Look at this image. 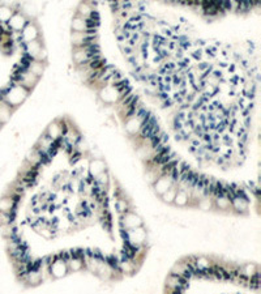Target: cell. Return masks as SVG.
<instances>
[{
	"label": "cell",
	"instance_id": "ba28073f",
	"mask_svg": "<svg viewBox=\"0 0 261 294\" xmlns=\"http://www.w3.org/2000/svg\"><path fill=\"white\" fill-rule=\"evenodd\" d=\"M36 80H37L36 75H33L31 72H27V74H25L24 77H22V83L26 84L27 86H30L31 84L36 83Z\"/></svg>",
	"mask_w": 261,
	"mask_h": 294
},
{
	"label": "cell",
	"instance_id": "4fadbf2b",
	"mask_svg": "<svg viewBox=\"0 0 261 294\" xmlns=\"http://www.w3.org/2000/svg\"><path fill=\"white\" fill-rule=\"evenodd\" d=\"M80 11H81L82 15H89V13L91 12L88 4H81V6H80Z\"/></svg>",
	"mask_w": 261,
	"mask_h": 294
},
{
	"label": "cell",
	"instance_id": "7c38bea8",
	"mask_svg": "<svg viewBox=\"0 0 261 294\" xmlns=\"http://www.w3.org/2000/svg\"><path fill=\"white\" fill-rule=\"evenodd\" d=\"M42 71H43V67H42V64H40V63H33V64L30 66V72L33 75H36V76L42 74Z\"/></svg>",
	"mask_w": 261,
	"mask_h": 294
},
{
	"label": "cell",
	"instance_id": "9c48e42d",
	"mask_svg": "<svg viewBox=\"0 0 261 294\" xmlns=\"http://www.w3.org/2000/svg\"><path fill=\"white\" fill-rule=\"evenodd\" d=\"M73 58H75V60H76L77 63H81V61L86 60V58H88V52H86V50H79V51L73 55Z\"/></svg>",
	"mask_w": 261,
	"mask_h": 294
},
{
	"label": "cell",
	"instance_id": "6da1fadb",
	"mask_svg": "<svg viewBox=\"0 0 261 294\" xmlns=\"http://www.w3.org/2000/svg\"><path fill=\"white\" fill-rule=\"evenodd\" d=\"M76 143L31 149L0 199V233L26 288L79 272L120 281L146 255L141 216L100 154Z\"/></svg>",
	"mask_w": 261,
	"mask_h": 294
},
{
	"label": "cell",
	"instance_id": "3957f363",
	"mask_svg": "<svg viewBox=\"0 0 261 294\" xmlns=\"http://www.w3.org/2000/svg\"><path fill=\"white\" fill-rule=\"evenodd\" d=\"M24 37L26 41H33L37 37V29L34 25H27L24 30Z\"/></svg>",
	"mask_w": 261,
	"mask_h": 294
},
{
	"label": "cell",
	"instance_id": "7a4b0ae2",
	"mask_svg": "<svg viewBox=\"0 0 261 294\" xmlns=\"http://www.w3.org/2000/svg\"><path fill=\"white\" fill-rule=\"evenodd\" d=\"M164 294H260L256 264L193 255L176 262Z\"/></svg>",
	"mask_w": 261,
	"mask_h": 294
},
{
	"label": "cell",
	"instance_id": "52a82bcc",
	"mask_svg": "<svg viewBox=\"0 0 261 294\" xmlns=\"http://www.w3.org/2000/svg\"><path fill=\"white\" fill-rule=\"evenodd\" d=\"M27 50H29V52H30V55L37 56V55H38V54H40V51H41L40 43L30 42V43H29V45H27Z\"/></svg>",
	"mask_w": 261,
	"mask_h": 294
},
{
	"label": "cell",
	"instance_id": "5b68a950",
	"mask_svg": "<svg viewBox=\"0 0 261 294\" xmlns=\"http://www.w3.org/2000/svg\"><path fill=\"white\" fill-rule=\"evenodd\" d=\"M60 127H58L56 124H51V126L49 127V138L54 139V140H56L58 138H60Z\"/></svg>",
	"mask_w": 261,
	"mask_h": 294
},
{
	"label": "cell",
	"instance_id": "8992f818",
	"mask_svg": "<svg viewBox=\"0 0 261 294\" xmlns=\"http://www.w3.org/2000/svg\"><path fill=\"white\" fill-rule=\"evenodd\" d=\"M72 28L75 29V30H77V31H81V30H84V29L86 28V24H85V21H84V20L80 19V17H77V19H73Z\"/></svg>",
	"mask_w": 261,
	"mask_h": 294
},
{
	"label": "cell",
	"instance_id": "277c9868",
	"mask_svg": "<svg viewBox=\"0 0 261 294\" xmlns=\"http://www.w3.org/2000/svg\"><path fill=\"white\" fill-rule=\"evenodd\" d=\"M24 22H25V20L21 15H16V16H13L12 19H11V25H12L15 29H21Z\"/></svg>",
	"mask_w": 261,
	"mask_h": 294
},
{
	"label": "cell",
	"instance_id": "30bf717a",
	"mask_svg": "<svg viewBox=\"0 0 261 294\" xmlns=\"http://www.w3.org/2000/svg\"><path fill=\"white\" fill-rule=\"evenodd\" d=\"M84 38H85V34L73 33L72 42L75 43V45H81V43H84Z\"/></svg>",
	"mask_w": 261,
	"mask_h": 294
},
{
	"label": "cell",
	"instance_id": "8fae6325",
	"mask_svg": "<svg viewBox=\"0 0 261 294\" xmlns=\"http://www.w3.org/2000/svg\"><path fill=\"white\" fill-rule=\"evenodd\" d=\"M127 129L129 132H136L137 129H139V122L136 120V118H134V119H130L129 122L127 123Z\"/></svg>",
	"mask_w": 261,
	"mask_h": 294
}]
</instances>
